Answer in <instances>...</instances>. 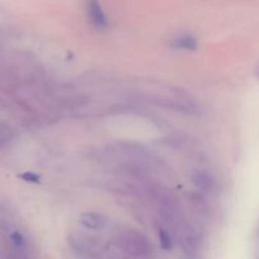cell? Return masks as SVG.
<instances>
[{
	"label": "cell",
	"mask_w": 259,
	"mask_h": 259,
	"mask_svg": "<svg viewBox=\"0 0 259 259\" xmlns=\"http://www.w3.org/2000/svg\"><path fill=\"white\" fill-rule=\"evenodd\" d=\"M115 244L128 254L129 258L147 259L153 254V245L151 240L133 228H120L114 235Z\"/></svg>",
	"instance_id": "6da1fadb"
},
{
	"label": "cell",
	"mask_w": 259,
	"mask_h": 259,
	"mask_svg": "<svg viewBox=\"0 0 259 259\" xmlns=\"http://www.w3.org/2000/svg\"><path fill=\"white\" fill-rule=\"evenodd\" d=\"M68 244L80 254H95L99 249L98 240L82 232H72L68 234Z\"/></svg>",
	"instance_id": "7a4b0ae2"
},
{
	"label": "cell",
	"mask_w": 259,
	"mask_h": 259,
	"mask_svg": "<svg viewBox=\"0 0 259 259\" xmlns=\"http://www.w3.org/2000/svg\"><path fill=\"white\" fill-rule=\"evenodd\" d=\"M192 182L196 186V189L199 190V192H211L214 191L215 187H217V180L214 179L211 174L206 171H197L195 172L194 176H192Z\"/></svg>",
	"instance_id": "3957f363"
},
{
	"label": "cell",
	"mask_w": 259,
	"mask_h": 259,
	"mask_svg": "<svg viewBox=\"0 0 259 259\" xmlns=\"http://www.w3.org/2000/svg\"><path fill=\"white\" fill-rule=\"evenodd\" d=\"M86 13H88V17L90 19V22L95 25L96 28H103L108 27V18H106L105 13H104L103 8L99 3L91 2L88 4V8H86Z\"/></svg>",
	"instance_id": "277c9868"
},
{
	"label": "cell",
	"mask_w": 259,
	"mask_h": 259,
	"mask_svg": "<svg viewBox=\"0 0 259 259\" xmlns=\"http://www.w3.org/2000/svg\"><path fill=\"white\" fill-rule=\"evenodd\" d=\"M80 223L81 225H83L85 228L90 230H98L105 225L106 219L103 214H99V212H83L80 217Z\"/></svg>",
	"instance_id": "5b68a950"
},
{
	"label": "cell",
	"mask_w": 259,
	"mask_h": 259,
	"mask_svg": "<svg viewBox=\"0 0 259 259\" xmlns=\"http://www.w3.org/2000/svg\"><path fill=\"white\" fill-rule=\"evenodd\" d=\"M200 234L197 230L192 229V228H186L184 232V248L189 254L191 253H195L199 250L200 243H201V239H200Z\"/></svg>",
	"instance_id": "8992f818"
},
{
	"label": "cell",
	"mask_w": 259,
	"mask_h": 259,
	"mask_svg": "<svg viewBox=\"0 0 259 259\" xmlns=\"http://www.w3.org/2000/svg\"><path fill=\"white\" fill-rule=\"evenodd\" d=\"M171 46L177 50H186V51H194L197 48V40L196 38L191 37V35H181L175 39H172Z\"/></svg>",
	"instance_id": "52a82bcc"
},
{
	"label": "cell",
	"mask_w": 259,
	"mask_h": 259,
	"mask_svg": "<svg viewBox=\"0 0 259 259\" xmlns=\"http://www.w3.org/2000/svg\"><path fill=\"white\" fill-rule=\"evenodd\" d=\"M191 202L195 206V209L200 212V214H206L209 211V204L205 200V197L201 194H194L191 196Z\"/></svg>",
	"instance_id": "ba28073f"
},
{
	"label": "cell",
	"mask_w": 259,
	"mask_h": 259,
	"mask_svg": "<svg viewBox=\"0 0 259 259\" xmlns=\"http://www.w3.org/2000/svg\"><path fill=\"white\" fill-rule=\"evenodd\" d=\"M158 238L159 243H161V247L163 248L164 250H169L172 247H174V238L169 234V232L164 228H159L158 229Z\"/></svg>",
	"instance_id": "9c48e42d"
}]
</instances>
